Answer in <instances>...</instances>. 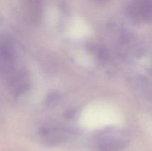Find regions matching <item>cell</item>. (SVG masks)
Here are the masks:
<instances>
[{"instance_id": "obj_1", "label": "cell", "mask_w": 152, "mask_h": 151, "mask_svg": "<svg viewBox=\"0 0 152 151\" xmlns=\"http://www.w3.org/2000/svg\"><path fill=\"white\" fill-rule=\"evenodd\" d=\"M96 1H105V0H96Z\"/></svg>"}]
</instances>
